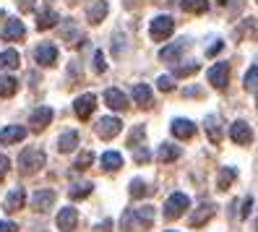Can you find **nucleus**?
Listing matches in <instances>:
<instances>
[{"label": "nucleus", "instance_id": "obj_1", "mask_svg": "<svg viewBox=\"0 0 258 232\" xmlns=\"http://www.w3.org/2000/svg\"><path fill=\"white\" fill-rule=\"evenodd\" d=\"M154 222V206H141V209H128L123 214V227L128 232H139V229H146Z\"/></svg>", "mask_w": 258, "mask_h": 232}, {"label": "nucleus", "instance_id": "obj_16", "mask_svg": "<svg viewBox=\"0 0 258 232\" xmlns=\"http://www.w3.org/2000/svg\"><path fill=\"white\" fill-rule=\"evenodd\" d=\"M24 204H26V191L19 185V188H13V191L6 196V204H3V209H6L8 214H13V211L24 209Z\"/></svg>", "mask_w": 258, "mask_h": 232}, {"label": "nucleus", "instance_id": "obj_2", "mask_svg": "<svg viewBox=\"0 0 258 232\" xmlns=\"http://www.w3.org/2000/svg\"><path fill=\"white\" fill-rule=\"evenodd\" d=\"M44 162H47V154H44L42 149H34L29 146L19 154V172L21 175H34L37 169L44 167Z\"/></svg>", "mask_w": 258, "mask_h": 232}, {"label": "nucleus", "instance_id": "obj_5", "mask_svg": "<svg viewBox=\"0 0 258 232\" xmlns=\"http://www.w3.org/2000/svg\"><path fill=\"white\" fill-rule=\"evenodd\" d=\"M190 47V39H177V42H170V44H164V47L159 50V57L164 60V63H177L180 55H183L185 50Z\"/></svg>", "mask_w": 258, "mask_h": 232}, {"label": "nucleus", "instance_id": "obj_41", "mask_svg": "<svg viewBox=\"0 0 258 232\" xmlns=\"http://www.w3.org/2000/svg\"><path fill=\"white\" fill-rule=\"evenodd\" d=\"M133 157H136V162H139V164H144V162L151 159V154H149L146 149H139V146H136V154H133Z\"/></svg>", "mask_w": 258, "mask_h": 232}, {"label": "nucleus", "instance_id": "obj_32", "mask_svg": "<svg viewBox=\"0 0 258 232\" xmlns=\"http://www.w3.org/2000/svg\"><path fill=\"white\" fill-rule=\"evenodd\" d=\"M151 193H154V188H149L141 178L131 180V196H133V198H144V196H151Z\"/></svg>", "mask_w": 258, "mask_h": 232}, {"label": "nucleus", "instance_id": "obj_12", "mask_svg": "<svg viewBox=\"0 0 258 232\" xmlns=\"http://www.w3.org/2000/svg\"><path fill=\"white\" fill-rule=\"evenodd\" d=\"M24 37H26V29H24V24H21L19 19L6 21L3 32H0V39H3V42H19V39H24Z\"/></svg>", "mask_w": 258, "mask_h": 232}, {"label": "nucleus", "instance_id": "obj_14", "mask_svg": "<svg viewBox=\"0 0 258 232\" xmlns=\"http://www.w3.org/2000/svg\"><path fill=\"white\" fill-rule=\"evenodd\" d=\"M55 191H50V188H42V191H37L34 196H32V209L34 211H47V209H52L55 206Z\"/></svg>", "mask_w": 258, "mask_h": 232}, {"label": "nucleus", "instance_id": "obj_34", "mask_svg": "<svg viewBox=\"0 0 258 232\" xmlns=\"http://www.w3.org/2000/svg\"><path fill=\"white\" fill-rule=\"evenodd\" d=\"M180 6H183L185 13H204L209 8V0H183Z\"/></svg>", "mask_w": 258, "mask_h": 232}, {"label": "nucleus", "instance_id": "obj_4", "mask_svg": "<svg viewBox=\"0 0 258 232\" xmlns=\"http://www.w3.org/2000/svg\"><path fill=\"white\" fill-rule=\"evenodd\" d=\"M172 32H175V19L172 16H154L151 19L149 34L154 42H164L167 37H172Z\"/></svg>", "mask_w": 258, "mask_h": 232}, {"label": "nucleus", "instance_id": "obj_48", "mask_svg": "<svg viewBox=\"0 0 258 232\" xmlns=\"http://www.w3.org/2000/svg\"><path fill=\"white\" fill-rule=\"evenodd\" d=\"M136 6H139V0H123V8H128V11H133Z\"/></svg>", "mask_w": 258, "mask_h": 232}, {"label": "nucleus", "instance_id": "obj_45", "mask_svg": "<svg viewBox=\"0 0 258 232\" xmlns=\"http://www.w3.org/2000/svg\"><path fill=\"white\" fill-rule=\"evenodd\" d=\"M0 232H19V227L6 219V222H0Z\"/></svg>", "mask_w": 258, "mask_h": 232}, {"label": "nucleus", "instance_id": "obj_28", "mask_svg": "<svg viewBox=\"0 0 258 232\" xmlns=\"http://www.w3.org/2000/svg\"><path fill=\"white\" fill-rule=\"evenodd\" d=\"M19 63H21V57L16 50L0 52V71H13V68H19Z\"/></svg>", "mask_w": 258, "mask_h": 232}, {"label": "nucleus", "instance_id": "obj_46", "mask_svg": "<svg viewBox=\"0 0 258 232\" xmlns=\"http://www.w3.org/2000/svg\"><path fill=\"white\" fill-rule=\"evenodd\" d=\"M222 47H224V44H222V42H214V44H211V47L206 50V55H217V52H219Z\"/></svg>", "mask_w": 258, "mask_h": 232}, {"label": "nucleus", "instance_id": "obj_27", "mask_svg": "<svg viewBox=\"0 0 258 232\" xmlns=\"http://www.w3.org/2000/svg\"><path fill=\"white\" fill-rule=\"evenodd\" d=\"M102 167L107 169V172H115V169H120V167H123V154L104 151V154H102Z\"/></svg>", "mask_w": 258, "mask_h": 232}, {"label": "nucleus", "instance_id": "obj_37", "mask_svg": "<svg viewBox=\"0 0 258 232\" xmlns=\"http://www.w3.org/2000/svg\"><path fill=\"white\" fill-rule=\"evenodd\" d=\"M94 71H97V73H104V71H107V60H104L102 50L94 52Z\"/></svg>", "mask_w": 258, "mask_h": 232}, {"label": "nucleus", "instance_id": "obj_25", "mask_svg": "<svg viewBox=\"0 0 258 232\" xmlns=\"http://www.w3.org/2000/svg\"><path fill=\"white\" fill-rule=\"evenodd\" d=\"M63 39H66L68 44H84V42H86L71 19H66V21H63Z\"/></svg>", "mask_w": 258, "mask_h": 232}, {"label": "nucleus", "instance_id": "obj_50", "mask_svg": "<svg viewBox=\"0 0 258 232\" xmlns=\"http://www.w3.org/2000/svg\"><path fill=\"white\" fill-rule=\"evenodd\" d=\"M217 3H219V6H227V0H217Z\"/></svg>", "mask_w": 258, "mask_h": 232}, {"label": "nucleus", "instance_id": "obj_23", "mask_svg": "<svg viewBox=\"0 0 258 232\" xmlns=\"http://www.w3.org/2000/svg\"><path fill=\"white\" fill-rule=\"evenodd\" d=\"M172 133L177 138H193L196 136V126L190 120H185V118H177V120H172Z\"/></svg>", "mask_w": 258, "mask_h": 232}, {"label": "nucleus", "instance_id": "obj_7", "mask_svg": "<svg viewBox=\"0 0 258 232\" xmlns=\"http://www.w3.org/2000/svg\"><path fill=\"white\" fill-rule=\"evenodd\" d=\"M34 60L39 66H44V68H52L57 63V47L52 42H42L39 47L34 50Z\"/></svg>", "mask_w": 258, "mask_h": 232}, {"label": "nucleus", "instance_id": "obj_18", "mask_svg": "<svg viewBox=\"0 0 258 232\" xmlns=\"http://www.w3.org/2000/svg\"><path fill=\"white\" fill-rule=\"evenodd\" d=\"M104 102H107V107H110V110H128V97L123 94V91H120V89H107V91H104Z\"/></svg>", "mask_w": 258, "mask_h": 232}, {"label": "nucleus", "instance_id": "obj_29", "mask_svg": "<svg viewBox=\"0 0 258 232\" xmlns=\"http://www.w3.org/2000/svg\"><path fill=\"white\" fill-rule=\"evenodd\" d=\"M92 191H94V183H73L71 185V191H68V196L73 198V201H79V198H86V196H92Z\"/></svg>", "mask_w": 258, "mask_h": 232}, {"label": "nucleus", "instance_id": "obj_43", "mask_svg": "<svg viewBox=\"0 0 258 232\" xmlns=\"http://www.w3.org/2000/svg\"><path fill=\"white\" fill-rule=\"evenodd\" d=\"M8 167H11V159H8V157H3V154H0V180H3V178L8 175Z\"/></svg>", "mask_w": 258, "mask_h": 232}, {"label": "nucleus", "instance_id": "obj_36", "mask_svg": "<svg viewBox=\"0 0 258 232\" xmlns=\"http://www.w3.org/2000/svg\"><path fill=\"white\" fill-rule=\"evenodd\" d=\"M196 71H199V63H188V66H177V68H175V76H180V79H183V76H193Z\"/></svg>", "mask_w": 258, "mask_h": 232}, {"label": "nucleus", "instance_id": "obj_20", "mask_svg": "<svg viewBox=\"0 0 258 232\" xmlns=\"http://www.w3.org/2000/svg\"><path fill=\"white\" fill-rule=\"evenodd\" d=\"M133 99L139 107H144V110H149L151 104H154V97H151V89L146 84H136L133 86Z\"/></svg>", "mask_w": 258, "mask_h": 232}, {"label": "nucleus", "instance_id": "obj_15", "mask_svg": "<svg viewBox=\"0 0 258 232\" xmlns=\"http://www.w3.org/2000/svg\"><path fill=\"white\" fill-rule=\"evenodd\" d=\"M94 107H97V97L94 94H81V97H76V102H73V110H76V115H79L81 120H86L89 115H92Z\"/></svg>", "mask_w": 258, "mask_h": 232}, {"label": "nucleus", "instance_id": "obj_40", "mask_svg": "<svg viewBox=\"0 0 258 232\" xmlns=\"http://www.w3.org/2000/svg\"><path fill=\"white\" fill-rule=\"evenodd\" d=\"M157 86H159L162 91H172V89H175V84H172V79H170V76H159Z\"/></svg>", "mask_w": 258, "mask_h": 232}, {"label": "nucleus", "instance_id": "obj_49", "mask_svg": "<svg viewBox=\"0 0 258 232\" xmlns=\"http://www.w3.org/2000/svg\"><path fill=\"white\" fill-rule=\"evenodd\" d=\"M0 19H6V11L3 8H0Z\"/></svg>", "mask_w": 258, "mask_h": 232}, {"label": "nucleus", "instance_id": "obj_17", "mask_svg": "<svg viewBox=\"0 0 258 232\" xmlns=\"http://www.w3.org/2000/svg\"><path fill=\"white\" fill-rule=\"evenodd\" d=\"M26 128L24 126H6L3 131H0V144H19V141H24V138H26Z\"/></svg>", "mask_w": 258, "mask_h": 232}, {"label": "nucleus", "instance_id": "obj_38", "mask_svg": "<svg viewBox=\"0 0 258 232\" xmlns=\"http://www.w3.org/2000/svg\"><path fill=\"white\" fill-rule=\"evenodd\" d=\"M125 50V37H120V32L112 37V52L115 55H120V52H123Z\"/></svg>", "mask_w": 258, "mask_h": 232}, {"label": "nucleus", "instance_id": "obj_42", "mask_svg": "<svg viewBox=\"0 0 258 232\" xmlns=\"http://www.w3.org/2000/svg\"><path fill=\"white\" fill-rule=\"evenodd\" d=\"M19 3V11L21 13H32L34 11V0H16Z\"/></svg>", "mask_w": 258, "mask_h": 232}, {"label": "nucleus", "instance_id": "obj_30", "mask_svg": "<svg viewBox=\"0 0 258 232\" xmlns=\"http://www.w3.org/2000/svg\"><path fill=\"white\" fill-rule=\"evenodd\" d=\"M19 91V81L13 76H0V97H13Z\"/></svg>", "mask_w": 258, "mask_h": 232}, {"label": "nucleus", "instance_id": "obj_52", "mask_svg": "<svg viewBox=\"0 0 258 232\" xmlns=\"http://www.w3.org/2000/svg\"><path fill=\"white\" fill-rule=\"evenodd\" d=\"M170 232H175V229H170Z\"/></svg>", "mask_w": 258, "mask_h": 232}, {"label": "nucleus", "instance_id": "obj_39", "mask_svg": "<svg viewBox=\"0 0 258 232\" xmlns=\"http://www.w3.org/2000/svg\"><path fill=\"white\" fill-rule=\"evenodd\" d=\"M139 138H144V126H136V128H133V133H131V138H128V146L133 149L136 144H139Z\"/></svg>", "mask_w": 258, "mask_h": 232}, {"label": "nucleus", "instance_id": "obj_13", "mask_svg": "<svg viewBox=\"0 0 258 232\" xmlns=\"http://www.w3.org/2000/svg\"><path fill=\"white\" fill-rule=\"evenodd\" d=\"M214 214H217V204H211V201H204V204L190 214V227H201V224H206Z\"/></svg>", "mask_w": 258, "mask_h": 232}, {"label": "nucleus", "instance_id": "obj_44", "mask_svg": "<svg viewBox=\"0 0 258 232\" xmlns=\"http://www.w3.org/2000/svg\"><path fill=\"white\" fill-rule=\"evenodd\" d=\"M253 211V198H245V201H242V211H240V216H242V219H248V214Z\"/></svg>", "mask_w": 258, "mask_h": 232}, {"label": "nucleus", "instance_id": "obj_10", "mask_svg": "<svg viewBox=\"0 0 258 232\" xmlns=\"http://www.w3.org/2000/svg\"><path fill=\"white\" fill-rule=\"evenodd\" d=\"M230 138L235 144H240V146H248L253 141V131H250V126L245 120H235L230 126Z\"/></svg>", "mask_w": 258, "mask_h": 232}, {"label": "nucleus", "instance_id": "obj_35", "mask_svg": "<svg viewBox=\"0 0 258 232\" xmlns=\"http://www.w3.org/2000/svg\"><path fill=\"white\" fill-rule=\"evenodd\" d=\"M92 162H94V154L92 151H84V154H79V159H76V169H86Z\"/></svg>", "mask_w": 258, "mask_h": 232}, {"label": "nucleus", "instance_id": "obj_47", "mask_svg": "<svg viewBox=\"0 0 258 232\" xmlns=\"http://www.w3.org/2000/svg\"><path fill=\"white\" fill-rule=\"evenodd\" d=\"M110 227H112V222H110V219H104L102 224H97V232H110Z\"/></svg>", "mask_w": 258, "mask_h": 232}, {"label": "nucleus", "instance_id": "obj_3", "mask_svg": "<svg viewBox=\"0 0 258 232\" xmlns=\"http://www.w3.org/2000/svg\"><path fill=\"white\" fill-rule=\"evenodd\" d=\"M190 209V198L185 193H172L170 198H167V204H164V219L167 222H175L180 219L185 211Z\"/></svg>", "mask_w": 258, "mask_h": 232}, {"label": "nucleus", "instance_id": "obj_6", "mask_svg": "<svg viewBox=\"0 0 258 232\" xmlns=\"http://www.w3.org/2000/svg\"><path fill=\"white\" fill-rule=\"evenodd\" d=\"M206 79L214 89H224L227 81H230V66L227 63H214L209 71H206Z\"/></svg>", "mask_w": 258, "mask_h": 232}, {"label": "nucleus", "instance_id": "obj_26", "mask_svg": "<svg viewBox=\"0 0 258 232\" xmlns=\"http://www.w3.org/2000/svg\"><path fill=\"white\" fill-rule=\"evenodd\" d=\"M180 154H183V151H180V146H175V144H162V146H159V151H157V159L167 164V162L180 159Z\"/></svg>", "mask_w": 258, "mask_h": 232}, {"label": "nucleus", "instance_id": "obj_19", "mask_svg": "<svg viewBox=\"0 0 258 232\" xmlns=\"http://www.w3.org/2000/svg\"><path fill=\"white\" fill-rule=\"evenodd\" d=\"M206 133H209V138H211V144H222L224 128H222V118H219V115H209V118H206Z\"/></svg>", "mask_w": 258, "mask_h": 232}, {"label": "nucleus", "instance_id": "obj_11", "mask_svg": "<svg viewBox=\"0 0 258 232\" xmlns=\"http://www.w3.org/2000/svg\"><path fill=\"white\" fill-rule=\"evenodd\" d=\"M50 123H52V110H50V107H37V110L29 115V126H32L34 133L44 131Z\"/></svg>", "mask_w": 258, "mask_h": 232}, {"label": "nucleus", "instance_id": "obj_51", "mask_svg": "<svg viewBox=\"0 0 258 232\" xmlns=\"http://www.w3.org/2000/svg\"><path fill=\"white\" fill-rule=\"evenodd\" d=\"M68 3H71V6H76V3H79V0H68Z\"/></svg>", "mask_w": 258, "mask_h": 232}, {"label": "nucleus", "instance_id": "obj_8", "mask_svg": "<svg viewBox=\"0 0 258 232\" xmlns=\"http://www.w3.org/2000/svg\"><path fill=\"white\" fill-rule=\"evenodd\" d=\"M57 229L60 232H73L76 224H79V211H76L73 206H63L57 211V219H55Z\"/></svg>", "mask_w": 258, "mask_h": 232}, {"label": "nucleus", "instance_id": "obj_9", "mask_svg": "<svg viewBox=\"0 0 258 232\" xmlns=\"http://www.w3.org/2000/svg\"><path fill=\"white\" fill-rule=\"evenodd\" d=\"M120 131H123V123H120L117 118H102L97 123V136L102 138V141H110V138H115Z\"/></svg>", "mask_w": 258, "mask_h": 232}, {"label": "nucleus", "instance_id": "obj_24", "mask_svg": "<svg viewBox=\"0 0 258 232\" xmlns=\"http://www.w3.org/2000/svg\"><path fill=\"white\" fill-rule=\"evenodd\" d=\"M107 13H110V3H107V0H97V3L89 8L86 19H89V24H102V19L107 16Z\"/></svg>", "mask_w": 258, "mask_h": 232}, {"label": "nucleus", "instance_id": "obj_33", "mask_svg": "<svg viewBox=\"0 0 258 232\" xmlns=\"http://www.w3.org/2000/svg\"><path fill=\"white\" fill-rule=\"evenodd\" d=\"M242 84H245V91L255 94V89H258V66H250V68H248V73H245V79H242Z\"/></svg>", "mask_w": 258, "mask_h": 232}, {"label": "nucleus", "instance_id": "obj_21", "mask_svg": "<svg viewBox=\"0 0 258 232\" xmlns=\"http://www.w3.org/2000/svg\"><path fill=\"white\" fill-rule=\"evenodd\" d=\"M76 146H79V131H66L57 138V151L60 154H71Z\"/></svg>", "mask_w": 258, "mask_h": 232}, {"label": "nucleus", "instance_id": "obj_31", "mask_svg": "<svg viewBox=\"0 0 258 232\" xmlns=\"http://www.w3.org/2000/svg\"><path fill=\"white\" fill-rule=\"evenodd\" d=\"M235 178H237V172H235V167H224L222 172H219V180H217V188L219 191H227L230 185L235 183Z\"/></svg>", "mask_w": 258, "mask_h": 232}, {"label": "nucleus", "instance_id": "obj_22", "mask_svg": "<svg viewBox=\"0 0 258 232\" xmlns=\"http://www.w3.org/2000/svg\"><path fill=\"white\" fill-rule=\"evenodd\" d=\"M57 21H60L57 13L52 8H44V11H39V16H37V29L39 32H47V29L57 26Z\"/></svg>", "mask_w": 258, "mask_h": 232}]
</instances>
